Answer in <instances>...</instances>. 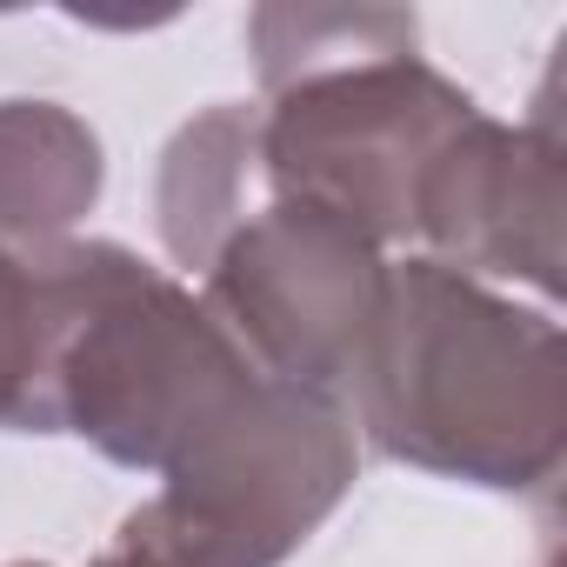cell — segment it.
I'll use <instances>...</instances> for the list:
<instances>
[{
  "instance_id": "6da1fadb",
  "label": "cell",
  "mask_w": 567,
  "mask_h": 567,
  "mask_svg": "<svg viewBox=\"0 0 567 567\" xmlns=\"http://www.w3.org/2000/svg\"><path fill=\"white\" fill-rule=\"evenodd\" d=\"M348 414L381 461L534 494L567 454L560 321L414 254L388 267Z\"/></svg>"
},
{
  "instance_id": "7a4b0ae2",
  "label": "cell",
  "mask_w": 567,
  "mask_h": 567,
  "mask_svg": "<svg viewBox=\"0 0 567 567\" xmlns=\"http://www.w3.org/2000/svg\"><path fill=\"white\" fill-rule=\"evenodd\" d=\"M48 434H81L114 467H174L267 381L174 274L121 240H48Z\"/></svg>"
},
{
  "instance_id": "3957f363",
  "label": "cell",
  "mask_w": 567,
  "mask_h": 567,
  "mask_svg": "<svg viewBox=\"0 0 567 567\" xmlns=\"http://www.w3.org/2000/svg\"><path fill=\"white\" fill-rule=\"evenodd\" d=\"M354 414L328 394L260 381L174 467H161V494L107 534L94 567H280L354 494Z\"/></svg>"
},
{
  "instance_id": "277c9868",
  "label": "cell",
  "mask_w": 567,
  "mask_h": 567,
  "mask_svg": "<svg viewBox=\"0 0 567 567\" xmlns=\"http://www.w3.org/2000/svg\"><path fill=\"white\" fill-rule=\"evenodd\" d=\"M474 114L481 101L421 61V21L408 14L381 41L267 87L260 107L267 200L321 207L361 227L374 247L408 240L427 161Z\"/></svg>"
},
{
  "instance_id": "5b68a950",
  "label": "cell",
  "mask_w": 567,
  "mask_h": 567,
  "mask_svg": "<svg viewBox=\"0 0 567 567\" xmlns=\"http://www.w3.org/2000/svg\"><path fill=\"white\" fill-rule=\"evenodd\" d=\"M200 280V308L227 328L254 374L348 408L388 288V260L361 227L321 207L267 200Z\"/></svg>"
},
{
  "instance_id": "8992f818",
  "label": "cell",
  "mask_w": 567,
  "mask_h": 567,
  "mask_svg": "<svg viewBox=\"0 0 567 567\" xmlns=\"http://www.w3.org/2000/svg\"><path fill=\"white\" fill-rule=\"evenodd\" d=\"M414 234L427 260L467 280H520L560 301V127L540 101L534 121L507 127L474 114L421 174Z\"/></svg>"
},
{
  "instance_id": "52a82bcc",
  "label": "cell",
  "mask_w": 567,
  "mask_h": 567,
  "mask_svg": "<svg viewBox=\"0 0 567 567\" xmlns=\"http://www.w3.org/2000/svg\"><path fill=\"white\" fill-rule=\"evenodd\" d=\"M267 207V174H260V107L247 101H220L207 114H194L167 154H161V181H154V220L161 240L181 267L207 274V260Z\"/></svg>"
},
{
  "instance_id": "ba28073f",
  "label": "cell",
  "mask_w": 567,
  "mask_h": 567,
  "mask_svg": "<svg viewBox=\"0 0 567 567\" xmlns=\"http://www.w3.org/2000/svg\"><path fill=\"white\" fill-rule=\"evenodd\" d=\"M107 187L101 134L61 101H0V247L74 240Z\"/></svg>"
},
{
  "instance_id": "9c48e42d",
  "label": "cell",
  "mask_w": 567,
  "mask_h": 567,
  "mask_svg": "<svg viewBox=\"0 0 567 567\" xmlns=\"http://www.w3.org/2000/svg\"><path fill=\"white\" fill-rule=\"evenodd\" d=\"M48 247H0V427L14 434H48Z\"/></svg>"
},
{
  "instance_id": "30bf717a",
  "label": "cell",
  "mask_w": 567,
  "mask_h": 567,
  "mask_svg": "<svg viewBox=\"0 0 567 567\" xmlns=\"http://www.w3.org/2000/svg\"><path fill=\"white\" fill-rule=\"evenodd\" d=\"M8 567H48V560H8Z\"/></svg>"
}]
</instances>
